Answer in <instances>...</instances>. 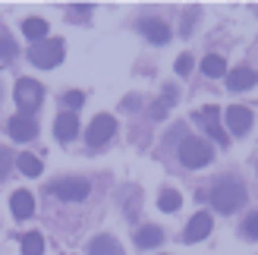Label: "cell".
I'll use <instances>...</instances> for the list:
<instances>
[{"label": "cell", "instance_id": "6da1fadb", "mask_svg": "<svg viewBox=\"0 0 258 255\" xmlns=\"http://www.w3.org/2000/svg\"><path fill=\"white\" fill-rule=\"evenodd\" d=\"M211 205L221 211V214H233L246 205V186L233 176H224L221 183L211 189Z\"/></svg>", "mask_w": 258, "mask_h": 255}, {"label": "cell", "instance_id": "7a4b0ae2", "mask_svg": "<svg viewBox=\"0 0 258 255\" xmlns=\"http://www.w3.org/2000/svg\"><path fill=\"white\" fill-rule=\"evenodd\" d=\"M63 54H67V44L60 41V38H44V41H38L29 47V60L35 67L41 70H54L63 63Z\"/></svg>", "mask_w": 258, "mask_h": 255}, {"label": "cell", "instance_id": "3957f363", "mask_svg": "<svg viewBox=\"0 0 258 255\" xmlns=\"http://www.w3.org/2000/svg\"><path fill=\"white\" fill-rule=\"evenodd\" d=\"M211 158H214L211 145L199 136H189V139H183V145H179V161H183V167H189V170H199L205 164H211Z\"/></svg>", "mask_w": 258, "mask_h": 255}, {"label": "cell", "instance_id": "277c9868", "mask_svg": "<svg viewBox=\"0 0 258 255\" xmlns=\"http://www.w3.org/2000/svg\"><path fill=\"white\" fill-rule=\"evenodd\" d=\"M50 193H54L60 202H82V199H88V193H92V183L82 180V176H63V180H57L50 186Z\"/></svg>", "mask_w": 258, "mask_h": 255}, {"label": "cell", "instance_id": "5b68a950", "mask_svg": "<svg viewBox=\"0 0 258 255\" xmlns=\"http://www.w3.org/2000/svg\"><path fill=\"white\" fill-rule=\"evenodd\" d=\"M41 98H44V88L38 85L35 79H19L16 82V104L22 110V117H25V113H32V110H38Z\"/></svg>", "mask_w": 258, "mask_h": 255}, {"label": "cell", "instance_id": "8992f818", "mask_svg": "<svg viewBox=\"0 0 258 255\" xmlns=\"http://www.w3.org/2000/svg\"><path fill=\"white\" fill-rule=\"evenodd\" d=\"M113 133H117V120H113L110 113H101V117L92 120V126H88L85 139H88V145H92V148H101V145L107 142V139H113Z\"/></svg>", "mask_w": 258, "mask_h": 255}, {"label": "cell", "instance_id": "52a82bcc", "mask_svg": "<svg viewBox=\"0 0 258 255\" xmlns=\"http://www.w3.org/2000/svg\"><path fill=\"white\" fill-rule=\"evenodd\" d=\"M217 117H221V110H217L214 104H208V107H202V110H196V120L205 126V133H208L211 139H217L221 145H227L230 142V136L221 130V123H217Z\"/></svg>", "mask_w": 258, "mask_h": 255}, {"label": "cell", "instance_id": "ba28073f", "mask_svg": "<svg viewBox=\"0 0 258 255\" xmlns=\"http://www.w3.org/2000/svg\"><path fill=\"white\" fill-rule=\"evenodd\" d=\"M211 227H214V221H211L208 211L192 214V221L186 224V230H183V243H202V239L211 233Z\"/></svg>", "mask_w": 258, "mask_h": 255}, {"label": "cell", "instance_id": "9c48e42d", "mask_svg": "<svg viewBox=\"0 0 258 255\" xmlns=\"http://www.w3.org/2000/svg\"><path fill=\"white\" fill-rule=\"evenodd\" d=\"M224 120H227V126H230V133H233V136H246L249 126H252V110L242 107V104H233L224 113Z\"/></svg>", "mask_w": 258, "mask_h": 255}, {"label": "cell", "instance_id": "30bf717a", "mask_svg": "<svg viewBox=\"0 0 258 255\" xmlns=\"http://www.w3.org/2000/svg\"><path fill=\"white\" fill-rule=\"evenodd\" d=\"M54 133H57L60 142H73V139L79 136V117H76L73 110H63L54 120Z\"/></svg>", "mask_w": 258, "mask_h": 255}, {"label": "cell", "instance_id": "8fae6325", "mask_svg": "<svg viewBox=\"0 0 258 255\" xmlns=\"http://www.w3.org/2000/svg\"><path fill=\"white\" fill-rule=\"evenodd\" d=\"M255 82H258V73L249 70V67H239V70H233L227 76V88H230V92H249V88H255Z\"/></svg>", "mask_w": 258, "mask_h": 255}, {"label": "cell", "instance_id": "7c38bea8", "mask_svg": "<svg viewBox=\"0 0 258 255\" xmlns=\"http://www.w3.org/2000/svg\"><path fill=\"white\" fill-rule=\"evenodd\" d=\"M7 130H10V139H16V142H29V139H35L38 136V126H35V120H29V117H13L10 123H7Z\"/></svg>", "mask_w": 258, "mask_h": 255}, {"label": "cell", "instance_id": "4fadbf2b", "mask_svg": "<svg viewBox=\"0 0 258 255\" xmlns=\"http://www.w3.org/2000/svg\"><path fill=\"white\" fill-rule=\"evenodd\" d=\"M10 208H13V218H19V221L32 218V214H35V199H32V193H29V189H16L13 199H10Z\"/></svg>", "mask_w": 258, "mask_h": 255}, {"label": "cell", "instance_id": "5bb4252c", "mask_svg": "<svg viewBox=\"0 0 258 255\" xmlns=\"http://www.w3.org/2000/svg\"><path fill=\"white\" fill-rule=\"evenodd\" d=\"M139 32L145 35L151 44H167V41H170V29H167L161 19H142L139 22Z\"/></svg>", "mask_w": 258, "mask_h": 255}, {"label": "cell", "instance_id": "9a60e30c", "mask_svg": "<svg viewBox=\"0 0 258 255\" xmlns=\"http://www.w3.org/2000/svg\"><path fill=\"white\" fill-rule=\"evenodd\" d=\"M161 243H164V230H161V227L148 224V227H139V230H136V246L139 249H154Z\"/></svg>", "mask_w": 258, "mask_h": 255}, {"label": "cell", "instance_id": "2e32d148", "mask_svg": "<svg viewBox=\"0 0 258 255\" xmlns=\"http://www.w3.org/2000/svg\"><path fill=\"white\" fill-rule=\"evenodd\" d=\"M88 255H123V249H120V243L113 236L101 233V236H95L92 243H88Z\"/></svg>", "mask_w": 258, "mask_h": 255}, {"label": "cell", "instance_id": "e0dca14e", "mask_svg": "<svg viewBox=\"0 0 258 255\" xmlns=\"http://www.w3.org/2000/svg\"><path fill=\"white\" fill-rule=\"evenodd\" d=\"M22 35H25V38H32L35 44H38V41H44V38H47V22H44V19H38V16L25 19V22H22Z\"/></svg>", "mask_w": 258, "mask_h": 255}, {"label": "cell", "instance_id": "ac0fdd59", "mask_svg": "<svg viewBox=\"0 0 258 255\" xmlns=\"http://www.w3.org/2000/svg\"><path fill=\"white\" fill-rule=\"evenodd\" d=\"M202 73L208 76V79H221V76H227V63H224V57L208 54V57L202 60Z\"/></svg>", "mask_w": 258, "mask_h": 255}, {"label": "cell", "instance_id": "d6986e66", "mask_svg": "<svg viewBox=\"0 0 258 255\" xmlns=\"http://www.w3.org/2000/svg\"><path fill=\"white\" fill-rule=\"evenodd\" d=\"M16 164H19V170L25 173V176H41V161H38L35 155H29V151H25V155H19L16 158Z\"/></svg>", "mask_w": 258, "mask_h": 255}, {"label": "cell", "instance_id": "ffe728a7", "mask_svg": "<svg viewBox=\"0 0 258 255\" xmlns=\"http://www.w3.org/2000/svg\"><path fill=\"white\" fill-rule=\"evenodd\" d=\"M22 255H44V236L41 233L22 236Z\"/></svg>", "mask_w": 258, "mask_h": 255}, {"label": "cell", "instance_id": "44dd1931", "mask_svg": "<svg viewBox=\"0 0 258 255\" xmlns=\"http://www.w3.org/2000/svg\"><path fill=\"white\" fill-rule=\"evenodd\" d=\"M179 205H183V199H179L176 189H164L161 199H158V208H161V211H176Z\"/></svg>", "mask_w": 258, "mask_h": 255}, {"label": "cell", "instance_id": "7402d4cb", "mask_svg": "<svg viewBox=\"0 0 258 255\" xmlns=\"http://www.w3.org/2000/svg\"><path fill=\"white\" fill-rule=\"evenodd\" d=\"M173 98H176V92H173V85H167V92H164V98H161V104H154V107H151V117H154V120H161V117H167V107L173 104Z\"/></svg>", "mask_w": 258, "mask_h": 255}, {"label": "cell", "instance_id": "603a6c76", "mask_svg": "<svg viewBox=\"0 0 258 255\" xmlns=\"http://www.w3.org/2000/svg\"><path fill=\"white\" fill-rule=\"evenodd\" d=\"M16 60V44H13V38H0V63H13Z\"/></svg>", "mask_w": 258, "mask_h": 255}, {"label": "cell", "instance_id": "cb8c5ba5", "mask_svg": "<svg viewBox=\"0 0 258 255\" xmlns=\"http://www.w3.org/2000/svg\"><path fill=\"white\" fill-rule=\"evenodd\" d=\"M242 236H246V239H258V211L242 221Z\"/></svg>", "mask_w": 258, "mask_h": 255}, {"label": "cell", "instance_id": "d4e9b609", "mask_svg": "<svg viewBox=\"0 0 258 255\" xmlns=\"http://www.w3.org/2000/svg\"><path fill=\"white\" fill-rule=\"evenodd\" d=\"M63 104H67V107H82L85 104V95L82 92H67V95H63Z\"/></svg>", "mask_w": 258, "mask_h": 255}, {"label": "cell", "instance_id": "484cf974", "mask_svg": "<svg viewBox=\"0 0 258 255\" xmlns=\"http://www.w3.org/2000/svg\"><path fill=\"white\" fill-rule=\"evenodd\" d=\"M10 164H13V155H10L7 148H0V180L10 173Z\"/></svg>", "mask_w": 258, "mask_h": 255}, {"label": "cell", "instance_id": "4316f807", "mask_svg": "<svg viewBox=\"0 0 258 255\" xmlns=\"http://www.w3.org/2000/svg\"><path fill=\"white\" fill-rule=\"evenodd\" d=\"M189 70H192V57L183 54V57L176 60V73H179V76H189Z\"/></svg>", "mask_w": 258, "mask_h": 255}]
</instances>
